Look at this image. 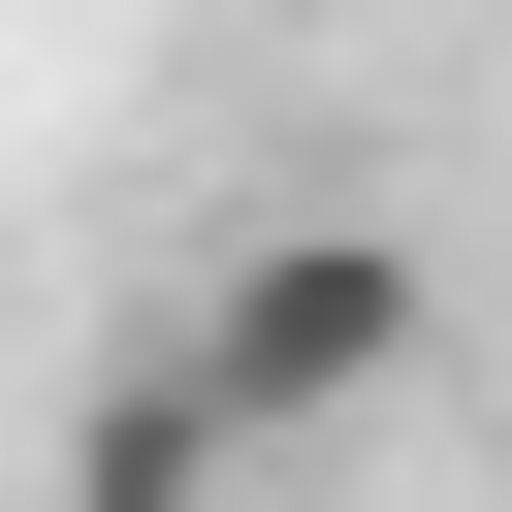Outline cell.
<instances>
[{"mask_svg": "<svg viewBox=\"0 0 512 512\" xmlns=\"http://www.w3.org/2000/svg\"><path fill=\"white\" fill-rule=\"evenodd\" d=\"M192 480H224V416H192V352H160V384H128L96 448H64V512H192Z\"/></svg>", "mask_w": 512, "mask_h": 512, "instance_id": "cell-2", "label": "cell"}, {"mask_svg": "<svg viewBox=\"0 0 512 512\" xmlns=\"http://www.w3.org/2000/svg\"><path fill=\"white\" fill-rule=\"evenodd\" d=\"M416 384V256L384 224H256L224 288H192V416L224 448H320V416H384Z\"/></svg>", "mask_w": 512, "mask_h": 512, "instance_id": "cell-1", "label": "cell"}]
</instances>
